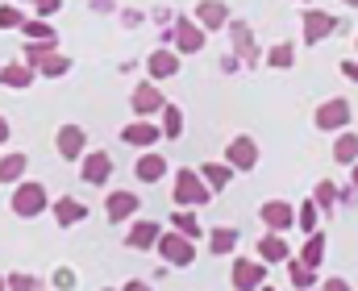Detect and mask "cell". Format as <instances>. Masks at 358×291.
Here are the masks:
<instances>
[{"instance_id": "23", "label": "cell", "mask_w": 358, "mask_h": 291, "mask_svg": "<svg viewBox=\"0 0 358 291\" xmlns=\"http://www.w3.org/2000/svg\"><path fill=\"white\" fill-rule=\"evenodd\" d=\"M196 175L204 179V188H208V192H225V188H229V179H234V167H229V163H204Z\"/></svg>"}, {"instance_id": "14", "label": "cell", "mask_w": 358, "mask_h": 291, "mask_svg": "<svg viewBox=\"0 0 358 291\" xmlns=\"http://www.w3.org/2000/svg\"><path fill=\"white\" fill-rule=\"evenodd\" d=\"M55 146H59V154H63L67 163H80V154L88 150V133H84V125H63V129L55 133Z\"/></svg>"}, {"instance_id": "24", "label": "cell", "mask_w": 358, "mask_h": 291, "mask_svg": "<svg viewBox=\"0 0 358 291\" xmlns=\"http://www.w3.org/2000/svg\"><path fill=\"white\" fill-rule=\"evenodd\" d=\"M29 84H34V67H25V63H4V67H0V88L25 92Z\"/></svg>"}, {"instance_id": "35", "label": "cell", "mask_w": 358, "mask_h": 291, "mask_svg": "<svg viewBox=\"0 0 358 291\" xmlns=\"http://www.w3.org/2000/svg\"><path fill=\"white\" fill-rule=\"evenodd\" d=\"M313 204H317V208H321V216H325V212L338 204V184H334V179H321V184L313 188Z\"/></svg>"}, {"instance_id": "44", "label": "cell", "mask_w": 358, "mask_h": 291, "mask_svg": "<svg viewBox=\"0 0 358 291\" xmlns=\"http://www.w3.org/2000/svg\"><path fill=\"white\" fill-rule=\"evenodd\" d=\"M350 188H355V192H358V158H355V163H350Z\"/></svg>"}, {"instance_id": "21", "label": "cell", "mask_w": 358, "mask_h": 291, "mask_svg": "<svg viewBox=\"0 0 358 291\" xmlns=\"http://www.w3.org/2000/svg\"><path fill=\"white\" fill-rule=\"evenodd\" d=\"M134 175H138L142 184H159V179L167 175V158H163V154L142 150V154H138V163H134Z\"/></svg>"}, {"instance_id": "43", "label": "cell", "mask_w": 358, "mask_h": 291, "mask_svg": "<svg viewBox=\"0 0 358 291\" xmlns=\"http://www.w3.org/2000/svg\"><path fill=\"white\" fill-rule=\"evenodd\" d=\"M8 133H13V125H8V121H4V117H0V146H4V142H8Z\"/></svg>"}, {"instance_id": "51", "label": "cell", "mask_w": 358, "mask_h": 291, "mask_svg": "<svg viewBox=\"0 0 358 291\" xmlns=\"http://www.w3.org/2000/svg\"><path fill=\"white\" fill-rule=\"evenodd\" d=\"M313 291H317V288H313Z\"/></svg>"}, {"instance_id": "36", "label": "cell", "mask_w": 358, "mask_h": 291, "mask_svg": "<svg viewBox=\"0 0 358 291\" xmlns=\"http://www.w3.org/2000/svg\"><path fill=\"white\" fill-rule=\"evenodd\" d=\"M296 225H300L304 233H313V229H321V208H317L313 200H304V204L296 208Z\"/></svg>"}, {"instance_id": "10", "label": "cell", "mask_w": 358, "mask_h": 291, "mask_svg": "<svg viewBox=\"0 0 358 291\" xmlns=\"http://www.w3.org/2000/svg\"><path fill=\"white\" fill-rule=\"evenodd\" d=\"M171 42H176V54H200L204 50V29L192 17H179L171 25Z\"/></svg>"}, {"instance_id": "12", "label": "cell", "mask_w": 358, "mask_h": 291, "mask_svg": "<svg viewBox=\"0 0 358 291\" xmlns=\"http://www.w3.org/2000/svg\"><path fill=\"white\" fill-rule=\"evenodd\" d=\"M159 137H163V129H159L150 117H138V121H129V125L121 129V142H125V146H138V150H150Z\"/></svg>"}, {"instance_id": "6", "label": "cell", "mask_w": 358, "mask_h": 291, "mask_svg": "<svg viewBox=\"0 0 358 291\" xmlns=\"http://www.w3.org/2000/svg\"><path fill=\"white\" fill-rule=\"evenodd\" d=\"M342 29V21L334 17V13H321V8H308L304 17H300V33H304V42L308 46H317V42H325L329 33H338Z\"/></svg>"}, {"instance_id": "8", "label": "cell", "mask_w": 358, "mask_h": 291, "mask_svg": "<svg viewBox=\"0 0 358 291\" xmlns=\"http://www.w3.org/2000/svg\"><path fill=\"white\" fill-rule=\"evenodd\" d=\"M225 163H229L234 171H255V167H259V142H255L250 133H238V137L225 146Z\"/></svg>"}, {"instance_id": "46", "label": "cell", "mask_w": 358, "mask_h": 291, "mask_svg": "<svg viewBox=\"0 0 358 291\" xmlns=\"http://www.w3.org/2000/svg\"><path fill=\"white\" fill-rule=\"evenodd\" d=\"M259 291H275V288H267V283H263V288H259Z\"/></svg>"}, {"instance_id": "15", "label": "cell", "mask_w": 358, "mask_h": 291, "mask_svg": "<svg viewBox=\"0 0 358 291\" xmlns=\"http://www.w3.org/2000/svg\"><path fill=\"white\" fill-rule=\"evenodd\" d=\"M179 63H183V54L167 50V46H159V50H150V54H146V71H150V80H176Z\"/></svg>"}, {"instance_id": "2", "label": "cell", "mask_w": 358, "mask_h": 291, "mask_svg": "<svg viewBox=\"0 0 358 291\" xmlns=\"http://www.w3.org/2000/svg\"><path fill=\"white\" fill-rule=\"evenodd\" d=\"M155 254H163L167 267H179V271H183V267L196 262V241L183 237V233H176V229H163L159 241H155Z\"/></svg>"}, {"instance_id": "22", "label": "cell", "mask_w": 358, "mask_h": 291, "mask_svg": "<svg viewBox=\"0 0 358 291\" xmlns=\"http://www.w3.org/2000/svg\"><path fill=\"white\" fill-rule=\"evenodd\" d=\"M304 267H313V271H321V262H325V233L321 229H313V233H304V246H300V254H296Z\"/></svg>"}, {"instance_id": "48", "label": "cell", "mask_w": 358, "mask_h": 291, "mask_svg": "<svg viewBox=\"0 0 358 291\" xmlns=\"http://www.w3.org/2000/svg\"><path fill=\"white\" fill-rule=\"evenodd\" d=\"M355 50H358V38H355Z\"/></svg>"}, {"instance_id": "27", "label": "cell", "mask_w": 358, "mask_h": 291, "mask_svg": "<svg viewBox=\"0 0 358 291\" xmlns=\"http://www.w3.org/2000/svg\"><path fill=\"white\" fill-rule=\"evenodd\" d=\"M25 167H29V158H25V154H17V150H13V154H4V158H0V184H4V188H13L17 179H25Z\"/></svg>"}, {"instance_id": "17", "label": "cell", "mask_w": 358, "mask_h": 291, "mask_svg": "<svg viewBox=\"0 0 358 291\" xmlns=\"http://www.w3.org/2000/svg\"><path fill=\"white\" fill-rule=\"evenodd\" d=\"M50 212H55V221H59L63 229H71V225L88 221V204H84V200H76V195H63V200H55V204H50Z\"/></svg>"}, {"instance_id": "9", "label": "cell", "mask_w": 358, "mask_h": 291, "mask_svg": "<svg viewBox=\"0 0 358 291\" xmlns=\"http://www.w3.org/2000/svg\"><path fill=\"white\" fill-rule=\"evenodd\" d=\"M80 175L88 188H104L113 179V154L104 150H92V154H80Z\"/></svg>"}, {"instance_id": "18", "label": "cell", "mask_w": 358, "mask_h": 291, "mask_svg": "<svg viewBox=\"0 0 358 291\" xmlns=\"http://www.w3.org/2000/svg\"><path fill=\"white\" fill-rule=\"evenodd\" d=\"M159 233H163V225H159V221H134V225H129V233H125V246H129V250H155Z\"/></svg>"}, {"instance_id": "40", "label": "cell", "mask_w": 358, "mask_h": 291, "mask_svg": "<svg viewBox=\"0 0 358 291\" xmlns=\"http://www.w3.org/2000/svg\"><path fill=\"white\" fill-rule=\"evenodd\" d=\"M317 291H355V288H350V283L338 275V279H325V283H317Z\"/></svg>"}, {"instance_id": "4", "label": "cell", "mask_w": 358, "mask_h": 291, "mask_svg": "<svg viewBox=\"0 0 358 291\" xmlns=\"http://www.w3.org/2000/svg\"><path fill=\"white\" fill-rule=\"evenodd\" d=\"M350 117H355V108H350V100H325V104H317V112H313V125L321 129V133H338V129H346L350 125Z\"/></svg>"}, {"instance_id": "32", "label": "cell", "mask_w": 358, "mask_h": 291, "mask_svg": "<svg viewBox=\"0 0 358 291\" xmlns=\"http://www.w3.org/2000/svg\"><path fill=\"white\" fill-rule=\"evenodd\" d=\"M159 117H163V125H159L163 137H179V133H183V108H179V104H163Z\"/></svg>"}, {"instance_id": "11", "label": "cell", "mask_w": 358, "mask_h": 291, "mask_svg": "<svg viewBox=\"0 0 358 291\" xmlns=\"http://www.w3.org/2000/svg\"><path fill=\"white\" fill-rule=\"evenodd\" d=\"M259 221L267 225V233H287V229L296 225V208H292L287 200H267V204L259 208Z\"/></svg>"}, {"instance_id": "39", "label": "cell", "mask_w": 358, "mask_h": 291, "mask_svg": "<svg viewBox=\"0 0 358 291\" xmlns=\"http://www.w3.org/2000/svg\"><path fill=\"white\" fill-rule=\"evenodd\" d=\"M59 8H63V0H34V13L38 17H55Z\"/></svg>"}, {"instance_id": "1", "label": "cell", "mask_w": 358, "mask_h": 291, "mask_svg": "<svg viewBox=\"0 0 358 291\" xmlns=\"http://www.w3.org/2000/svg\"><path fill=\"white\" fill-rule=\"evenodd\" d=\"M8 208H13V216H21V221L42 216V212L50 208L46 184H38V179H17V184H13V200H8Z\"/></svg>"}, {"instance_id": "19", "label": "cell", "mask_w": 358, "mask_h": 291, "mask_svg": "<svg viewBox=\"0 0 358 291\" xmlns=\"http://www.w3.org/2000/svg\"><path fill=\"white\" fill-rule=\"evenodd\" d=\"M163 104H167V100H163V92H159L155 84H138V88H134V96H129V108H134L138 117H155Z\"/></svg>"}, {"instance_id": "29", "label": "cell", "mask_w": 358, "mask_h": 291, "mask_svg": "<svg viewBox=\"0 0 358 291\" xmlns=\"http://www.w3.org/2000/svg\"><path fill=\"white\" fill-rule=\"evenodd\" d=\"M67 71H71V59H67V54H59V50H50V54L34 67V75H46V80H63Z\"/></svg>"}, {"instance_id": "34", "label": "cell", "mask_w": 358, "mask_h": 291, "mask_svg": "<svg viewBox=\"0 0 358 291\" xmlns=\"http://www.w3.org/2000/svg\"><path fill=\"white\" fill-rule=\"evenodd\" d=\"M4 291H46V279L25 275V271H13V275L4 279Z\"/></svg>"}, {"instance_id": "50", "label": "cell", "mask_w": 358, "mask_h": 291, "mask_svg": "<svg viewBox=\"0 0 358 291\" xmlns=\"http://www.w3.org/2000/svg\"><path fill=\"white\" fill-rule=\"evenodd\" d=\"M104 291H113V288H104Z\"/></svg>"}, {"instance_id": "26", "label": "cell", "mask_w": 358, "mask_h": 291, "mask_svg": "<svg viewBox=\"0 0 358 291\" xmlns=\"http://www.w3.org/2000/svg\"><path fill=\"white\" fill-rule=\"evenodd\" d=\"M355 158H358V133L338 129V137H334V163H338V167H350Z\"/></svg>"}, {"instance_id": "38", "label": "cell", "mask_w": 358, "mask_h": 291, "mask_svg": "<svg viewBox=\"0 0 358 291\" xmlns=\"http://www.w3.org/2000/svg\"><path fill=\"white\" fill-rule=\"evenodd\" d=\"M21 21H25V13L8 0V4H0V29H21Z\"/></svg>"}, {"instance_id": "25", "label": "cell", "mask_w": 358, "mask_h": 291, "mask_svg": "<svg viewBox=\"0 0 358 291\" xmlns=\"http://www.w3.org/2000/svg\"><path fill=\"white\" fill-rule=\"evenodd\" d=\"M21 33H25V42H50V46H59V33H55V25L46 17H25Z\"/></svg>"}, {"instance_id": "37", "label": "cell", "mask_w": 358, "mask_h": 291, "mask_svg": "<svg viewBox=\"0 0 358 291\" xmlns=\"http://www.w3.org/2000/svg\"><path fill=\"white\" fill-rule=\"evenodd\" d=\"M50 50H55L50 42H25V46H21V54H25V59H21V63H25V67H38Z\"/></svg>"}, {"instance_id": "13", "label": "cell", "mask_w": 358, "mask_h": 291, "mask_svg": "<svg viewBox=\"0 0 358 291\" xmlns=\"http://www.w3.org/2000/svg\"><path fill=\"white\" fill-rule=\"evenodd\" d=\"M192 21H196L204 33H217V29H225V21H229V4H225V0H200Z\"/></svg>"}, {"instance_id": "49", "label": "cell", "mask_w": 358, "mask_h": 291, "mask_svg": "<svg viewBox=\"0 0 358 291\" xmlns=\"http://www.w3.org/2000/svg\"><path fill=\"white\" fill-rule=\"evenodd\" d=\"M300 4H308V0H300Z\"/></svg>"}, {"instance_id": "31", "label": "cell", "mask_w": 358, "mask_h": 291, "mask_svg": "<svg viewBox=\"0 0 358 291\" xmlns=\"http://www.w3.org/2000/svg\"><path fill=\"white\" fill-rule=\"evenodd\" d=\"M234 246H238V229H213V233H208V254H213V258L234 254Z\"/></svg>"}, {"instance_id": "5", "label": "cell", "mask_w": 358, "mask_h": 291, "mask_svg": "<svg viewBox=\"0 0 358 291\" xmlns=\"http://www.w3.org/2000/svg\"><path fill=\"white\" fill-rule=\"evenodd\" d=\"M229 283H234V291H259L267 283V262H259V258H234Z\"/></svg>"}, {"instance_id": "30", "label": "cell", "mask_w": 358, "mask_h": 291, "mask_svg": "<svg viewBox=\"0 0 358 291\" xmlns=\"http://www.w3.org/2000/svg\"><path fill=\"white\" fill-rule=\"evenodd\" d=\"M171 229H176V233H183V237H192V241L204 233V229H200L196 208H176V212H171Z\"/></svg>"}, {"instance_id": "7", "label": "cell", "mask_w": 358, "mask_h": 291, "mask_svg": "<svg viewBox=\"0 0 358 291\" xmlns=\"http://www.w3.org/2000/svg\"><path fill=\"white\" fill-rule=\"evenodd\" d=\"M225 29H229V38H234V54H238V63H246V67H255L259 63V42H255V29L246 25V21H225Z\"/></svg>"}, {"instance_id": "33", "label": "cell", "mask_w": 358, "mask_h": 291, "mask_svg": "<svg viewBox=\"0 0 358 291\" xmlns=\"http://www.w3.org/2000/svg\"><path fill=\"white\" fill-rule=\"evenodd\" d=\"M267 63L275 67V71H287V67L296 63V46H292V42H275V46L267 50Z\"/></svg>"}, {"instance_id": "45", "label": "cell", "mask_w": 358, "mask_h": 291, "mask_svg": "<svg viewBox=\"0 0 358 291\" xmlns=\"http://www.w3.org/2000/svg\"><path fill=\"white\" fill-rule=\"evenodd\" d=\"M342 4H350V8H358V0H342Z\"/></svg>"}, {"instance_id": "20", "label": "cell", "mask_w": 358, "mask_h": 291, "mask_svg": "<svg viewBox=\"0 0 358 291\" xmlns=\"http://www.w3.org/2000/svg\"><path fill=\"white\" fill-rule=\"evenodd\" d=\"M255 250H259V262H267V267H279V262H287V258H292V250H287L283 233H263Z\"/></svg>"}, {"instance_id": "16", "label": "cell", "mask_w": 358, "mask_h": 291, "mask_svg": "<svg viewBox=\"0 0 358 291\" xmlns=\"http://www.w3.org/2000/svg\"><path fill=\"white\" fill-rule=\"evenodd\" d=\"M138 208H142V200L138 192H108L104 200V216L117 225V221H129V216H138Z\"/></svg>"}, {"instance_id": "28", "label": "cell", "mask_w": 358, "mask_h": 291, "mask_svg": "<svg viewBox=\"0 0 358 291\" xmlns=\"http://www.w3.org/2000/svg\"><path fill=\"white\" fill-rule=\"evenodd\" d=\"M283 267H287V283H292V288H300V291L317 288V271H313V267H304L300 258H287Z\"/></svg>"}, {"instance_id": "3", "label": "cell", "mask_w": 358, "mask_h": 291, "mask_svg": "<svg viewBox=\"0 0 358 291\" xmlns=\"http://www.w3.org/2000/svg\"><path fill=\"white\" fill-rule=\"evenodd\" d=\"M171 200H176V208H200V204H208V200H213V192L204 188V179H200L192 167H179L176 188H171Z\"/></svg>"}, {"instance_id": "42", "label": "cell", "mask_w": 358, "mask_h": 291, "mask_svg": "<svg viewBox=\"0 0 358 291\" xmlns=\"http://www.w3.org/2000/svg\"><path fill=\"white\" fill-rule=\"evenodd\" d=\"M121 291H155V288H150L146 279H129V283H125V288H121Z\"/></svg>"}, {"instance_id": "41", "label": "cell", "mask_w": 358, "mask_h": 291, "mask_svg": "<svg viewBox=\"0 0 358 291\" xmlns=\"http://www.w3.org/2000/svg\"><path fill=\"white\" fill-rule=\"evenodd\" d=\"M342 75H346V80H355V84H358V59H342Z\"/></svg>"}, {"instance_id": "47", "label": "cell", "mask_w": 358, "mask_h": 291, "mask_svg": "<svg viewBox=\"0 0 358 291\" xmlns=\"http://www.w3.org/2000/svg\"><path fill=\"white\" fill-rule=\"evenodd\" d=\"M0 291H4V275H0Z\"/></svg>"}]
</instances>
